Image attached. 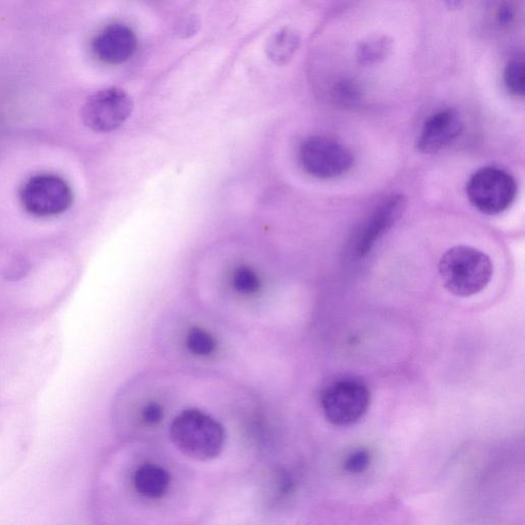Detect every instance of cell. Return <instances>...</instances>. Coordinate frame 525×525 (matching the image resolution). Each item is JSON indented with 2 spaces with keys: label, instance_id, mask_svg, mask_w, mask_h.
<instances>
[{
  "label": "cell",
  "instance_id": "cell-4",
  "mask_svg": "<svg viewBox=\"0 0 525 525\" xmlns=\"http://www.w3.org/2000/svg\"><path fill=\"white\" fill-rule=\"evenodd\" d=\"M466 191L474 208L483 214L495 216L512 206L517 194V184L508 172L487 167L471 176Z\"/></svg>",
  "mask_w": 525,
  "mask_h": 525
},
{
  "label": "cell",
  "instance_id": "cell-10",
  "mask_svg": "<svg viewBox=\"0 0 525 525\" xmlns=\"http://www.w3.org/2000/svg\"><path fill=\"white\" fill-rule=\"evenodd\" d=\"M137 46L135 31L123 23L108 25L93 42V50L97 58L109 65H119L129 61L135 55Z\"/></svg>",
  "mask_w": 525,
  "mask_h": 525
},
{
  "label": "cell",
  "instance_id": "cell-6",
  "mask_svg": "<svg viewBox=\"0 0 525 525\" xmlns=\"http://www.w3.org/2000/svg\"><path fill=\"white\" fill-rule=\"evenodd\" d=\"M21 204L29 214L50 218L67 212L73 204V192L69 184L54 174L31 177L20 192Z\"/></svg>",
  "mask_w": 525,
  "mask_h": 525
},
{
  "label": "cell",
  "instance_id": "cell-19",
  "mask_svg": "<svg viewBox=\"0 0 525 525\" xmlns=\"http://www.w3.org/2000/svg\"><path fill=\"white\" fill-rule=\"evenodd\" d=\"M143 422L148 426H157L163 422L165 418V411L163 406L156 401H151L142 409L141 412Z\"/></svg>",
  "mask_w": 525,
  "mask_h": 525
},
{
  "label": "cell",
  "instance_id": "cell-14",
  "mask_svg": "<svg viewBox=\"0 0 525 525\" xmlns=\"http://www.w3.org/2000/svg\"><path fill=\"white\" fill-rule=\"evenodd\" d=\"M187 349L196 356H210L217 348L216 339L203 328L193 327L186 336Z\"/></svg>",
  "mask_w": 525,
  "mask_h": 525
},
{
  "label": "cell",
  "instance_id": "cell-8",
  "mask_svg": "<svg viewBox=\"0 0 525 525\" xmlns=\"http://www.w3.org/2000/svg\"><path fill=\"white\" fill-rule=\"evenodd\" d=\"M406 208V196L395 194L385 199L356 231L352 242L354 254L361 258L367 256L380 238L400 219Z\"/></svg>",
  "mask_w": 525,
  "mask_h": 525
},
{
  "label": "cell",
  "instance_id": "cell-15",
  "mask_svg": "<svg viewBox=\"0 0 525 525\" xmlns=\"http://www.w3.org/2000/svg\"><path fill=\"white\" fill-rule=\"evenodd\" d=\"M234 290L242 295L256 294L261 288L258 274L248 266L237 268L232 276Z\"/></svg>",
  "mask_w": 525,
  "mask_h": 525
},
{
  "label": "cell",
  "instance_id": "cell-3",
  "mask_svg": "<svg viewBox=\"0 0 525 525\" xmlns=\"http://www.w3.org/2000/svg\"><path fill=\"white\" fill-rule=\"evenodd\" d=\"M371 406V391L365 382L343 378L330 384L321 395V408L327 420L335 426H350L367 414Z\"/></svg>",
  "mask_w": 525,
  "mask_h": 525
},
{
  "label": "cell",
  "instance_id": "cell-20",
  "mask_svg": "<svg viewBox=\"0 0 525 525\" xmlns=\"http://www.w3.org/2000/svg\"><path fill=\"white\" fill-rule=\"evenodd\" d=\"M497 20L502 26L512 24L515 20L514 8L508 3L503 4L498 10Z\"/></svg>",
  "mask_w": 525,
  "mask_h": 525
},
{
  "label": "cell",
  "instance_id": "cell-9",
  "mask_svg": "<svg viewBox=\"0 0 525 525\" xmlns=\"http://www.w3.org/2000/svg\"><path fill=\"white\" fill-rule=\"evenodd\" d=\"M461 114L456 109H444L428 117L418 139V149L434 154L450 146L463 132Z\"/></svg>",
  "mask_w": 525,
  "mask_h": 525
},
{
  "label": "cell",
  "instance_id": "cell-1",
  "mask_svg": "<svg viewBox=\"0 0 525 525\" xmlns=\"http://www.w3.org/2000/svg\"><path fill=\"white\" fill-rule=\"evenodd\" d=\"M170 436L182 454L200 462L217 459L224 450L226 440L223 425L197 409L180 413L171 425Z\"/></svg>",
  "mask_w": 525,
  "mask_h": 525
},
{
  "label": "cell",
  "instance_id": "cell-11",
  "mask_svg": "<svg viewBox=\"0 0 525 525\" xmlns=\"http://www.w3.org/2000/svg\"><path fill=\"white\" fill-rule=\"evenodd\" d=\"M134 488L143 498L163 499L171 487V475L168 470L156 464L140 466L133 477Z\"/></svg>",
  "mask_w": 525,
  "mask_h": 525
},
{
  "label": "cell",
  "instance_id": "cell-18",
  "mask_svg": "<svg viewBox=\"0 0 525 525\" xmlns=\"http://www.w3.org/2000/svg\"><path fill=\"white\" fill-rule=\"evenodd\" d=\"M372 456L368 450L358 449L352 452L345 460V470L352 474L366 471L371 464Z\"/></svg>",
  "mask_w": 525,
  "mask_h": 525
},
{
  "label": "cell",
  "instance_id": "cell-16",
  "mask_svg": "<svg viewBox=\"0 0 525 525\" xmlns=\"http://www.w3.org/2000/svg\"><path fill=\"white\" fill-rule=\"evenodd\" d=\"M525 69L522 59L511 60L504 70V84L516 97H523L525 90Z\"/></svg>",
  "mask_w": 525,
  "mask_h": 525
},
{
  "label": "cell",
  "instance_id": "cell-7",
  "mask_svg": "<svg viewBox=\"0 0 525 525\" xmlns=\"http://www.w3.org/2000/svg\"><path fill=\"white\" fill-rule=\"evenodd\" d=\"M134 110L132 97L119 88H107L90 96L83 106L84 124L97 133H109L123 126Z\"/></svg>",
  "mask_w": 525,
  "mask_h": 525
},
{
  "label": "cell",
  "instance_id": "cell-5",
  "mask_svg": "<svg viewBox=\"0 0 525 525\" xmlns=\"http://www.w3.org/2000/svg\"><path fill=\"white\" fill-rule=\"evenodd\" d=\"M299 158L304 171L320 180L341 177L354 164L353 154L345 145L325 136L306 139L300 146Z\"/></svg>",
  "mask_w": 525,
  "mask_h": 525
},
{
  "label": "cell",
  "instance_id": "cell-13",
  "mask_svg": "<svg viewBox=\"0 0 525 525\" xmlns=\"http://www.w3.org/2000/svg\"><path fill=\"white\" fill-rule=\"evenodd\" d=\"M391 50V43L385 36L373 37L360 44L357 59L360 64L374 65L384 60Z\"/></svg>",
  "mask_w": 525,
  "mask_h": 525
},
{
  "label": "cell",
  "instance_id": "cell-12",
  "mask_svg": "<svg viewBox=\"0 0 525 525\" xmlns=\"http://www.w3.org/2000/svg\"><path fill=\"white\" fill-rule=\"evenodd\" d=\"M300 46L298 32L285 27L273 33L266 43V54L268 58L277 65H285L294 57Z\"/></svg>",
  "mask_w": 525,
  "mask_h": 525
},
{
  "label": "cell",
  "instance_id": "cell-2",
  "mask_svg": "<svg viewBox=\"0 0 525 525\" xmlns=\"http://www.w3.org/2000/svg\"><path fill=\"white\" fill-rule=\"evenodd\" d=\"M438 272L446 290L457 297H471L486 289L494 274L491 258L467 246H458L444 253Z\"/></svg>",
  "mask_w": 525,
  "mask_h": 525
},
{
  "label": "cell",
  "instance_id": "cell-17",
  "mask_svg": "<svg viewBox=\"0 0 525 525\" xmlns=\"http://www.w3.org/2000/svg\"><path fill=\"white\" fill-rule=\"evenodd\" d=\"M334 99L342 105H354L361 98V90L352 80H343L333 90Z\"/></svg>",
  "mask_w": 525,
  "mask_h": 525
}]
</instances>
